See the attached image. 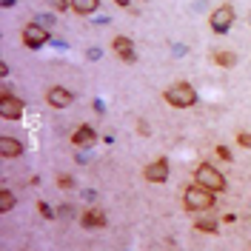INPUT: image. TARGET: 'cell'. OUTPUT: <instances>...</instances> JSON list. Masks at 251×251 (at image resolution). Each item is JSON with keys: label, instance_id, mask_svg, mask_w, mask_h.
I'll return each mask as SVG.
<instances>
[{"label": "cell", "instance_id": "1", "mask_svg": "<svg viewBox=\"0 0 251 251\" xmlns=\"http://www.w3.org/2000/svg\"><path fill=\"white\" fill-rule=\"evenodd\" d=\"M217 203V194L211 191V188L200 186V183H191L186 186L183 191V205H186V211H208V208H214Z\"/></svg>", "mask_w": 251, "mask_h": 251}, {"label": "cell", "instance_id": "14", "mask_svg": "<svg viewBox=\"0 0 251 251\" xmlns=\"http://www.w3.org/2000/svg\"><path fill=\"white\" fill-rule=\"evenodd\" d=\"M15 194H12V191H9V188H3V191H0V214H9V211H12V208H15Z\"/></svg>", "mask_w": 251, "mask_h": 251}, {"label": "cell", "instance_id": "19", "mask_svg": "<svg viewBox=\"0 0 251 251\" xmlns=\"http://www.w3.org/2000/svg\"><path fill=\"white\" fill-rule=\"evenodd\" d=\"M217 157H220V160H226V163H231V160H234V154H231V149H228V146H217Z\"/></svg>", "mask_w": 251, "mask_h": 251}, {"label": "cell", "instance_id": "22", "mask_svg": "<svg viewBox=\"0 0 251 251\" xmlns=\"http://www.w3.org/2000/svg\"><path fill=\"white\" fill-rule=\"evenodd\" d=\"M237 143H240V146H246V149H251V134H249V131L237 134Z\"/></svg>", "mask_w": 251, "mask_h": 251}, {"label": "cell", "instance_id": "17", "mask_svg": "<svg viewBox=\"0 0 251 251\" xmlns=\"http://www.w3.org/2000/svg\"><path fill=\"white\" fill-rule=\"evenodd\" d=\"M34 23L43 26V29H51V26H54V15H37L34 17Z\"/></svg>", "mask_w": 251, "mask_h": 251}, {"label": "cell", "instance_id": "4", "mask_svg": "<svg viewBox=\"0 0 251 251\" xmlns=\"http://www.w3.org/2000/svg\"><path fill=\"white\" fill-rule=\"evenodd\" d=\"M234 20H237V12H234V6L231 3H223V6H217L214 12H211V31L214 34H228L231 31V26H234Z\"/></svg>", "mask_w": 251, "mask_h": 251}, {"label": "cell", "instance_id": "21", "mask_svg": "<svg viewBox=\"0 0 251 251\" xmlns=\"http://www.w3.org/2000/svg\"><path fill=\"white\" fill-rule=\"evenodd\" d=\"M57 186H60V188H72V186H75L72 174H60V177H57Z\"/></svg>", "mask_w": 251, "mask_h": 251}, {"label": "cell", "instance_id": "10", "mask_svg": "<svg viewBox=\"0 0 251 251\" xmlns=\"http://www.w3.org/2000/svg\"><path fill=\"white\" fill-rule=\"evenodd\" d=\"M94 143H97V131H94L89 123L75 128V134H72V146H77V149H92Z\"/></svg>", "mask_w": 251, "mask_h": 251}, {"label": "cell", "instance_id": "3", "mask_svg": "<svg viewBox=\"0 0 251 251\" xmlns=\"http://www.w3.org/2000/svg\"><path fill=\"white\" fill-rule=\"evenodd\" d=\"M194 183L211 188L214 194H217V191H226V177H223V172H217L211 163H200V166L194 169Z\"/></svg>", "mask_w": 251, "mask_h": 251}, {"label": "cell", "instance_id": "2", "mask_svg": "<svg viewBox=\"0 0 251 251\" xmlns=\"http://www.w3.org/2000/svg\"><path fill=\"white\" fill-rule=\"evenodd\" d=\"M163 100L174 106V109H191L194 103H197V92H194V86L188 83V80H177L172 83L166 92H163Z\"/></svg>", "mask_w": 251, "mask_h": 251}, {"label": "cell", "instance_id": "25", "mask_svg": "<svg viewBox=\"0 0 251 251\" xmlns=\"http://www.w3.org/2000/svg\"><path fill=\"white\" fill-rule=\"evenodd\" d=\"M249 23H251V12H249Z\"/></svg>", "mask_w": 251, "mask_h": 251}, {"label": "cell", "instance_id": "6", "mask_svg": "<svg viewBox=\"0 0 251 251\" xmlns=\"http://www.w3.org/2000/svg\"><path fill=\"white\" fill-rule=\"evenodd\" d=\"M23 43L29 49H43L49 43V29H43V26H37V23H29L26 29H23Z\"/></svg>", "mask_w": 251, "mask_h": 251}, {"label": "cell", "instance_id": "24", "mask_svg": "<svg viewBox=\"0 0 251 251\" xmlns=\"http://www.w3.org/2000/svg\"><path fill=\"white\" fill-rule=\"evenodd\" d=\"M114 3H117V6H123V9H126V6H128L131 0H114Z\"/></svg>", "mask_w": 251, "mask_h": 251}, {"label": "cell", "instance_id": "9", "mask_svg": "<svg viewBox=\"0 0 251 251\" xmlns=\"http://www.w3.org/2000/svg\"><path fill=\"white\" fill-rule=\"evenodd\" d=\"M72 100H75L72 92H66L63 86H51V89L46 92V103L51 106V109H69V106H72Z\"/></svg>", "mask_w": 251, "mask_h": 251}, {"label": "cell", "instance_id": "8", "mask_svg": "<svg viewBox=\"0 0 251 251\" xmlns=\"http://www.w3.org/2000/svg\"><path fill=\"white\" fill-rule=\"evenodd\" d=\"M143 177H146L149 183H166V180H169V160H166V157L151 160V163L143 169Z\"/></svg>", "mask_w": 251, "mask_h": 251}, {"label": "cell", "instance_id": "15", "mask_svg": "<svg viewBox=\"0 0 251 251\" xmlns=\"http://www.w3.org/2000/svg\"><path fill=\"white\" fill-rule=\"evenodd\" d=\"M214 63L223 66V69H231V66L237 63V54L234 51H214Z\"/></svg>", "mask_w": 251, "mask_h": 251}, {"label": "cell", "instance_id": "7", "mask_svg": "<svg viewBox=\"0 0 251 251\" xmlns=\"http://www.w3.org/2000/svg\"><path fill=\"white\" fill-rule=\"evenodd\" d=\"M111 49H114V54H117L123 63H134V60H137L134 40H131V37H126V34H117V37L111 40Z\"/></svg>", "mask_w": 251, "mask_h": 251}, {"label": "cell", "instance_id": "23", "mask_svg": "<svg viewBox=\"0 0 251 251\" xmlns=\"http://www.w3.org/2000/svg\"><path fill=\"white\" fill-rule=\"evenodd\" d=\"M86 57H89V60H100V49H89Z\"/></svg>", "mask_w": 251, "mask_h": 251}, {"label": "cell", "instance_id": "18", "mask_svg": "<svg viewBox=\"0 0 251 251\" xmlns=\"http://www.w3.org/2000/svg\"><path fill=\"white\" fill-rule=\"evenodd\" d=\"M49 6L54 12H66V9H72V0H49Z\"/></svg>", "mask_w": 251, "mask_h": 251}, {"label": "cell", "instance_id": "12", "mask_svg": "<svg viewBox=\"0 0 251 251\" xmlns=\"http://www.w3.org/2000/svg\"><path fill=\"white\" fill-rule=\"evenodd\" d=\"M80 223H83V228H103V226H106V211L89 208V211L80 217Z\"/></svg>", "mask_w": 251, "mask_h": 251}, {"label": "cell", "instance_id": "11", "mask_svg": "<svg viewBox=\"0 0 251 251\" xmlns=\"http://www.w3.org/2000/svg\"><path fill=\"white\" fill-rule=\"evenodd\" d=\"M0 154L6 157V160H12V157H20L23 154V143L15 140V137H0Z\"/></svg>", "mask_w": 251, "mask_h": 251}, {"label": "cell", "instance_id": "13", "mask_svg": "<svg viewBox=\"0 0 251 251\" xmlns=\"http://www.w3.org/2000/svg\"><path fill=\"white\" fill-rule=\"evenodd\" d=\"M100 9V0H72V12L75 15H94Z\"/></svg>", "mask_w": 251, "mask_h": 251}, {"label": "cell", "instance_id": "16", "mask_svg": "<svg viewBox=\"0 0 251 251\" xmlns=\"http://www.w3.org/2000/svg\"><path fill=\"white\" fill-rule=\"evenodd\" d=\"M194 228H197V231H205V234H214V231H217V220H197Z\"/></svg>", "mask_w": 251, "mask_h": 251}, {"label": "cell", "instance_id": "20", "mask_svg": "<svg viewBox=\"0 0 251 251\" xmlns=\"http://www.w3.org/2000/svg\"><path fill=\"white\" fill-rule=\"evenodd\" d=\"M37 208H40V214H43L46 220H54V211H51V205H49V203H43V200H40V203H37Z\"/></svg>", "mask_w": 251, "mask_h": 251}, {"label": "cell", "instance_id": "5", "mask_svg": "<svg viewBox=\"0 0 251 251\" xmlns=\"http://www.w3.org/2000/svg\"><path fill=\"white\" fill-rule=\"evenodd\" d=\"M23 117V100L15 94H0V120H20Z\"/></svg>", "mask_w": 251, "mask_h": 251}]
</instances>
